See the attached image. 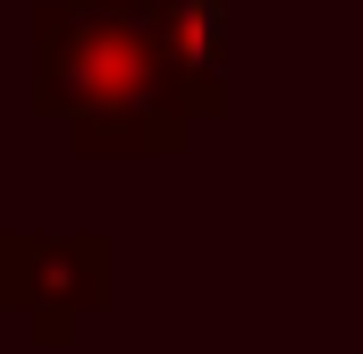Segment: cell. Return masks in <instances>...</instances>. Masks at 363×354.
<instances>
[{"instance_id":"cell-1","label":"cell","mask_w":363,"mask_h":354,"mask_svg":"<svg viewBox=\"0 0 363 354\" xmlns=\"http://www.w3.org/2000/svg\"><path fill=\"white\" fill-rule=\"evenodd\" d=\"M26 42V110L68 127V152L85 161H178L194 127L228 110V93L169 51L144 0H34Z\"/></svg>"},{"instance_id":"cell-2","label":"cell","mask_w":363,"mask_h":354,"mask_svg":"<svg viewBox=\"0 0 363 354\" xmlns=\"http://www.w3.org/2000/svg\"><path fill=\"white\" fill-rule=\"evenodd\" d=\"M110 295H118V236L110 228H17V321L43 354L77 346V329Z\"/></svg>"},{"instance_id":"cell-3","label":"cell","mask_w":363,"mask_h":354,"mask_svg":"<svg viewBox=\"0 0 363 354\" xmlns=\"http://www.w3.org/2000/svg\"><path fill=\"white\" fill-rule=\"evenodd\" d=\"M144 8H152V25L169 34V51H178L186 68L211 93H228V25H237V0H144Z\"/></svg>"},{"instance_id":"cell-4","label":"cell","mask_w":363,"mask_h":354,"mask_svg":"<svg viewBox=\"0 0 363 354\" xmlns=\"http://www.w3.org/2000/svg\"><path fill=\"white\" fill-rule=\"evenodd\" d=\"M0 312H17V228H0Z\"/></svg>"}]
</instances>
